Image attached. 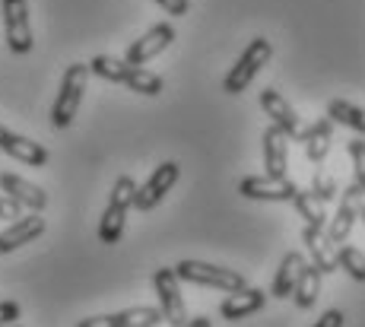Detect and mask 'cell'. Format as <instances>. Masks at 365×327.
<instances>
[{
  "mask_svg": "<svg viewBox=\"0 0 365 327\" xmlns=\"http://www.w3.org/2000/svg\"><path fill=\"white\" fill-rule=\"evenodd\" d=\"M89 73L102 76V80H108V83H121V86H128L140 95H159L165 89V83L159 73L143 71V67H130V64H124L121 58H108V54L93 58Z\"/></svg>",
  "mask_w": 365,
  "mask_h": 327,
  "instance_id": "6da1fadb",
  "label": "cell"
},
{
  "mask_svg": "<svg viewBox=\"0 0 365 327\" xmlns=\"http://www.w3.org/2000/svg\"><path fill=\"white\" fill-rule=\"evenodd\" d=\"M86 83H89V64H70L64 71L58 99H54V105H51V128L54 130H64V128L73 124L76 111H80V105H83Z\"/></svg>",
  "mask_w": 365,
  "mask_h": 327,
  "instance_id": "7a4b0ae2",
  "label": "cell"
},
{
  "mask_svg": "<svg viewBox=\"0 0 365 327\" xmlns=\"http://www.w3.org/2000/svg\"><path fill=\"white\" fill-rule=\"evenodd\" d=\"M270 58H273V45H270V41H267L264 36L251 38L248 48L238 54V61L232 64V71L226 73V80H222V89H226L229 95L245 93V89L255 83V76L261 73L267 64H270Z\"/></svg>",
  "mask_w": 365,
  "mask_h": 327,
  "instance_id": "3957f363",
  "label": "cell"
},
{
  "mask_svg": "<svg viewBox=\"0 0 365 327\" xmlns=\"http://www.w3.org/2000/svg\"><path fill=\"white\" fill-rule=\"evenodd\" d=\"M172 270L178 280L194 283V286H213V289H222V292H235V289L248 286L238 270L216 267V264H207V261H178Z\"/></svg>",
  "mask_w": 365,
  "mask_h": 327,
  "instance_id": "277c9868",
  "label": "cell"
},
{
  "mask_svg": "<svg viewBox=\"0 0 365 327\" xmlns=\"http://www.w3.org/2000/svg\"><path fill=\"white\" fill-rule=\"evenodd\" d=\"M0 19H4V36L10 51L29 54L35 45L29 23V0H0Z\"/></svg>",
  "mask_w": 365,
  "mask_h": 327,
  "instance_id": "5b68a950",
  "label": "cell"
},
{
  "mask_svg": "<svg viewBox=\"0 0 365 327\" xmlns=\"http://www.w3.org/2000/svg\"><path fill=\"white\" fill-rule=\"evenodd\" d=\"M153 289L159 296V315L168 327H185L187 324V305L178 289V276L172 267H159L153 274Z\"/></svg>",
  "mask_w": 365,
  "mask_h": 327,
  "instance_id": "8992f818",
  "label": "cell"
},
{
  "mask_svg": "<svg viewBox=\"0 0 365 327\" xmlns=\"http://www.w3.org/2000/svg\"><path fill=\"white\" fill-rule=\"evenodd\" d=\"M362 204H365V187L349 185L346 191H340V207H336V217H331L324 222V235L331 245H340V242L349 239L356 219L362 217Z\"/></svg>",
  "mask_w": 365,
  "mask_h": 327,
  "instance_id": "52a82bcc",
  "label": "cell"
},
{
  "mask_svg": "<svg viewBox=\"0 0 365 327\" xmlns=\"http://www.w3.org/2000/svg\"><path fill=\"white\" fill-rule=\"evenodd\" d=\"M178 178H181V165L178 162H163L150 175V182H146L143 187H137V194H133V210H140V213L156 210V207L165 200V194L175 187Z\"/></svg>",
  "mask_w": 365,
  "mask_h": 327,
  "instance_id": "ba28073f",
  "label": "cell"
},
{
  "mask_svg": "<svg viewBox=\"0 0 365 327\" xmlns=\"http://www.w3.org/2000/svg\"><path fill=\"white\" fill-rule=\"evenodd\" d=\"M299 191L292 178H273V175H248L238 185V194L248 200H267V204H286Z\"/></svg>",
  "mask_w": 365,
  "mask_h": 327,
  "instance_id": "9c48e42d",
  "label": "cell"
},
{
  "mask_svg": "<svg viewBox=\"0 0 365 327\" xmlns=\"http://www.w3.org/2000/svg\"><path fill=\"white\" fill-rule=\"evenodd\" d=\"M172 41H175V26L172 23H156L153 29H146L140 38H133V45L128 48V54H124L121 61L124 64H130V67L150 64V61L159 58Z\"/></svg>",
  "mask_w": 365,
  "mask_h": 327,
  "instance_id": "30bf717a",
  "label": "cell"
},
{
  "mask_svg": "<svg viewBox=\"0 0 365 327\" xmlns=\"http://www.w3.org/2000/svg\"><path fill=\"white\" fill-rule=\"evenodd\" d=\"M261 108H264V115H270L273 128L286 134V140H299V130H302L299 115L277 89H261Z\"/></svg>",
  "mask_w": 365,
  "mask_h": 327,
  "instance_id": "8fae6325",
  "label": "cell"
},
{
  "mask_svg": "<svg viewBox=\"0 0 365 327\" xmlns=\"http://www.w3.org/2000/svg\"><path fill=\"white\" fill-rule=\"evenodd\" d=\"M0 191H6L4 197H10L13 204H19L23 210L41 213L48 207V194L41 191L38 185H32V182H26V178L13 175V172H0Z\"/></svg>",
  "mask_w": 365,
  "mask_h": 327,
  "instance_id": "7c38bea8",
  "label": "cell"
},
{
  "mask_svg": "<svg viewBox=\"0 0 365 327\" xmlns=\"http://www.w3.org/2000/svg\"><path fill=\"white\" fill-rule=\"evenodd\" d=\"M159 308L150 305H137V308H124L118 315H96V318H83L76 327H156L159 324Z\"/></svg>",
  "mask_w": 365,
  "mask_h": 327,
  "instance_id": "4fadbf2b",
  "label": "cell"
},
{
  "mask_svg": "<svg viewBox=\"0 0 365 327\" xmlns=\"http://www.w3.org/2000/svg\"><path fill=\"white\" fill-rule=\"evenodd\" d=\"M45 232V217L41 213H29V217H16L10 226L0 232V254H10L16 248L29 245Z\"/></svg>",
  "mask_w": 365,
  "mask_h": 327,
  "instance_id": "5bb4252c",
  "label": "cell"
},
{
  "mask_svg": "<svg viewBox=\"0 0 365 327\" xmlns=\"http://www.w3.org/2000/svg\"><path fill=\"white\" fill-rule=\"evenodd\" d=\"M0 150L10 152V156L19 159V162L32 165V169L48 165V150H45V146L29 140V137H23V134H16V130L4 128V124H0Z\"/></svg>",
  "mask_w": 365,
  "mask_h": 327,
  "instance_id": "9a60e30c",
  "label": "cell"
},
{
  "mask_svg": "<svg viewBox=\"0 0 365 327\" xmlns=\"http://www.w3.org/2000/svg\"><path fill=\"white\" fill-rule=\"evenodd\" d=\"M267 305V292L264 289H255V286H242L235 292H229L220 305V315L226 321H242V318H251L255 311H261Z\"/></svg>",
  "mask_w": 365,
  "mask_h": 327,
  "instance_id": "2e32d148",
  "label": "cell"
},
{
  "mask_svg": "<svg viewBox=\"0 0 365 327\" xmlns=\"http://www.w3.org/2000/svg\"><path fill=\"white\" fill-rule=\"evenodd\" d=\"M299 140L305 146L308 162L321 165L327 159V152H331V143H334V121L331 118H321V121H314L312 128L299 130Z\"/></svg>",
  "mask_w": 365,
  "mask_h": 327,
  "instance_id": "e0dca14e",
  "label": "cell"
},
{
  "mask_svg": "<svg viewBox=\"0 0 365 327\" xmlns=\"http://www.w3.org/2000/svg\"><path fill=\"white\" fill-rule=\"evenodd\" d=\"M264 165L267 175L273 178H286V169H289V140L273 124L264 130Z\"/></svg>",
  "mask_w": 365,
  "mask_h": 327,
  "instance_id": "ac0fdd59",
  "label": "cell"
},
{
  "mask_svg": "<svg viewBox=\"0 0 365 327\" xmlns=\"http://www.w3.org/2000/svg\"><path fill=\"white\" fill-rule=\"evenodd\" d=\"M302 242H305V248L312 251V267L321 270V274H334V270H336V245L327 242L324 229L305 226V232H302Z\"/></svg>",
  "mask_w": 365,
  "mask_h": 327,
  "instance_id": "d6986e66",
  "label": "cell"
},
{
  "mask_svg": "<svg viewBox=\"0 0 365 327\" xmlns=\"http://www.w3.org/2000/svg\"><path fill=\"white\" fill-rule=\"evenodd\" d=\"M302 267H305V257L299 251H286L283 261H279V270L273 276V296L277 299H289L292 296V286H296Z\"/></svg>",
  "mask_w": 365,
  "mask_h": 327,
  "instance_id": "ffe728a7",
  "label": "cell"
},
{
  "mask_svg": "<svg viewBox=\"0 0 365 327\" xmlns=\"http://www.w3.org/2000/svg\"><path fill=\"white\" fill-rule=\"evenodd\" d=\"M321 280H324V274H321V270H314L312 264H305V267H302L296 286H292V302H296L302 311L312 308V305L318 302V296H321Z\"/></svg>",
  "mask_w": 365,
  "mask_h": 327,
  "instance_id": "44dd1931",
  "label": "cell"
},
{
  "mask_svg": "<svg viewBox=\"0 0 365 327\" xmlns=\"http://www.w3.org/2000/svg\"><path fill=\"white\" fill-rule=\"evenodd\" d=\"M327 118H331L334 124H343V128H349L353 134H365V115H362V108L353 105V102H346V99L327 102Z\"/></svg>",
  "mask_w": 365,
  "mask_h": 327,
  "instance_id": "7402d4cb",
  "label": "cell"
},
{
  "mask_svg": "<svg viewBox=\"0 0 365 327\" xmlns=\"http://www.w3.org/2000/svg\"><path fill=\"white\" fill-rule=\"evenodd\" d=\"M124 222H128V210H124V207H115V204L105 207L102 222H99V242L102 245H118V242H121Z\"/></svg>",
  "mask_w": 365,
  "mask_h": 327,
  "instance_id": "603a6c76",
  "label": "cell"
},
{
  "mask_svg": "<svg viewBox=\"0 0 365 327\" xmlns=\"http://www.w3.org/2000/svg\"><path fill=\"white\" fill-rule=\"evenodd\" d=\"M292 204H296V210H299V217L305 219V226H314V229H324V222H327V210H324V204H321L318 197H314L312 191H296V197H292Z\"/></svg>",
  "mask_w": 365,
  "mask_h": 327,
  "instance_id": "cb8c5ba5",
  "label": "cell"
},
{
  "mask_svg": "<svg viewBox=\"0 0 365 327\" xmlns=\"http://www.w3.org/2000/svg\"><path fill=\"white\" fill-rule=\"evenodd\" d=\"M336 267H343L353 280H359L365 283V257L359 248H353V245H340L336 248Z\"/></svg>",
  "mask_w": 365,
  "mask_h": 327,
  "instance_id": "d4e9b609",
  "label": "cell"
},
{
  "mask_svg": "<svg viewBox=\"0 0 365 327\" xmlns=\"http://www.w3.org/2000/svg\"><path fill=\"white\" fill-rule=\"evenodd\" d=\"M312 194L321 200V204H331V200H336V178L331 175V172H324V169H318L314 172V178H312Z\"/></svg>",
  "mask_w": 365,
  "mask_h": 327,
  "instance_id": "484cf974",
  "label": "cell"
},
{
  "mask_svg": "<svg viewBox=\"0 0 365 327\" xmlns=\"http://www.w3.org/2000/svg\"><path fill=\"white\" fill-rule=\"evenodd\" d=\"M133 194H137V182H133L130 175H121V178L115 182V187H111L108 204H115V207H124V210H130V207H133Z\"/></svg>",
  "mask_w": 365,
  "mask_h": 327,
  "instance_id": "4316f807",
  "label": "cell"
},
{
  "mask_svg": "<svg viewBox=\"0 0 365 327\" xmlns=\"http://www.w3.org/2000/svg\"><path fill=\"white\" fill-rule=\"evenodd\" d=\"M349 159H353V185L365 187V140H349Z\"/></svg>",
  "mask_w": 365,
  "mask_h": 327,
  "instance_id": "83f0119b",
  "label": "cell"
},
{
  "mask_svg": "<svg viewBox=\"0 0 365 327\" xmlns=\"http://www.w3.org/2000/svg\"><path fill=\"white\" fill-rule=\"evenodd\" d=\"M159 6H163L165 13H172V16H185V13H191V0H156Z\"/></svg>",
  "mask_w": 365,
  "mask_h": 327,
  "instance_id": "f1b7e54d",
  "label": "cell"
},
{
  "mask_svg": "<svg viewBox=\"0 0 365 327\" xmlns=\"http://www.w3.org/2000/svg\"><path fill=\"white\" fill-rule=\"evenodd\" d=\"M16 217H23V207L19 204H13L10 197H0V219H16Z\"/></svg>",
  "mask_w": 365,
  "mask_h": 327,
  "instance_id": "f546056e",
  "label": "cell"
},
{
  "mask_svg": "<svg viewBox=\"0 0 365 327\" xmlns=\"http://www.w3.org/2000/svg\"><path fill=\"white\" fill-rule=\"evenodd\" d=\"M16 318H19V305L16 302H0V327L16 324Z\"/></svg>",
  "mask_w": 365,
  "mask_h": 327,
  "instance_id": "4dcf8cb0",
  "label": "cell"
},
{
  "mask_svg": "<svg viewBox=\"0 0 365 327\" xmlns=\"http://www.w3.org/2000/svg\"><path fill=\"white\" fill-rule=\"evenodd\" d=\"M312 327H343V311H336V308L324 311V315H321Z\"/></svg>",
  "mask_w": 365,
  "mask_h": 327,
  "instance_id": "1f68e13d",
  "label": "cell"
},
{
  "mask_svg": "<svg viewBox=\"0 0 365 327\" xmlns=\"http://www.w3.org/2000/svg\"><path fill=\"white\" fill-rule=\"evenodd\" d=\"M185 327H213V324H210V318H187V324Z\"/></svg>",
  "mask_w": 365,
  "mask_h": 327,
  "instance_id": "d6a6232c",
  "label": "cell"
},
{
  "mask_svg": "<svg viewBox=\"0 0 365 327\" xmlns=\"http://www.w3.org/2000/svg\"><path fill=\"white\" fill-rule=\"evenodd\" d=\"M4 327H19V324H4Z\"/></svg>",
  "mask_w": 365,
  "mask_h": 327,
  "instance_id": "836d02e7",
  "label": "cell"
}]
</instances>
